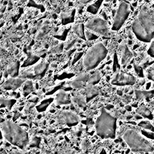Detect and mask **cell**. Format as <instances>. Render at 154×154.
<instances>
[{
    "mask_svg": "<svg viewBox=\"0 0 154 154\" xmlns=\"http://www.w3.org/2000/svg\"><path fill=\"white\" fill-rule=\"evenodd\" d=\"M138 126L147 130H150L152 131H153V126L150 124V122H147V121H141L138 123Z\"/></svg>",
    "mask_w": 154,
    "mask_h": 154,
    "instance_id": "cb8c5ba5",
    "label": "cell"
},
{
    "mask_svg": "<svg viewBox=\"0 0 154 154\" xmlns=\"http://www.w3.org/2000/svg\"><path fill=\"white\" fill-rule=\"evenodd\" d=\"M16 100L14 99H0V105L3 107H6L8 109H11L13 105L15 103Z\"/></svg>",
    "mask_w": 154,
    "mask_h": 154,
    "instance_id": "ffe728a7",
    "label": "cell"
},
{
    "mask_svg": "<svg viewBox=\"0 0 154 154\" xmlns=\"http://www.w3.org/2000/svg\"><path fill=\"white\" fill-rule=\"evenodd\" d=\"M55 100L58 105H67L70 103V99L69 93L61 90L56 94Z\"/></svg>",
    "mask_w": 154,
    "mask_h": 154,
    "instance_id": "5bb4252c",
    "label": "cell"
},
{
    "mask_svg": "<svg viewBox=\"0 0 154 154\" xmlns=\"http://www.w3.org/2000/svg\"><path fill=\"white\" fill-rule=\"evenodd\" d=\"M20 63L19 61L14 62L10 64L7 67V73L11 76V78H17L19 74Z\"/></svg>",
    "mask_w": 154,
    "mask_h": 154,
    "instance_id": "9a60e30c",
    "label": "cell"
},
{
    "mask_svg": "<svg viewBox=\"0 0 154 154\" xmlns=\"http://www.w3.org/2000/svg\"><path fill=\"white\" fill-rule=\"evenodd\" d=\"M121 64L122 65H126L132 59V54L125 44L121 46Z\"/></svg>",
    "mask_w": 154,
    "mask_h": 154,
    "instance_id": "4fadbf2b",
    "label": "cell"
},
{
    "mask_svg": "<svg viewBox=\"0 0 154 154\" xmlns=\"http://www.w3.org/2000/svg\"><path fill=\"white\" fill-rule=\"evenodd\" d=\"M137 112L140 115H141V116H143L144 117L150 119H152V117H153V116H152V114L151 111L147 107H146L145 106L142 105V106H140L137 109Z\"/></svg>",
    "mask_w": 154,
    "mask_h": 154,
    "instance_id": "ac0fdd59",
    "label": "cell"
},
{
    "mask_svg": "<svg viewBox=\"0 0 154 154\" xmlns=\"http://www.w3.org/2000/svg\"><path fill=\"white\" fill-rule=\"evenodd\" d=\"M135 94L138 99H150L152 98L153 96V91H140L137 90L135 91Z\"/></svg>",
    "mask_w": 154,
    "mask_h": 154,
    "instance_id": "d6986e66",
    "label": "cell"
},
{
    "mask_svg": "<svg viewBox=\"0 0 154 154\" xmlns=\"http://www.w3.org/2000/svg\"><path fill=\"white\" fill-rule=\"evenodd\" d=\"M53 99L52 98H49L48 99H46L45 100H43V102H42V103L37 107V109L38 111H45L47 106L49 105V103L52 102Z\"/></svg>",
    "mask_w": 154,
    "mask_h": 154,
    "instance_id": "603a6c76",
    "label": "cell"
},
{
    "mask_svg": "<svg viewBox=\"0 0 154 154\" xmlns=\"http://www.w3.org/2000/svg\"><path fill=\"white\" fill-rule=\"evenodd\" d=\"M62 117L65 123L69 126L76 125L79 122L78 117L73 112L70 111H63Z\"/></svg>",
    "mask_w": 154,
    "mask_h": 154,
    "instance_id": "7c38bea8",
    "label": "cell"
},
{
    "mask_svg": "<svg viewBox=\"0 0 154 154\" xmlns=\"http://www.w3.org/2000/svg\"><path fill=\"white\" fill-rule=\"evenodd\" d=\"M0 129L3 137L12 145L20 149H24L28 145V133L15 123L10 120L4 121L0 125Z\"/></svg>",
    "mask_w": 154,
    "mask_h": 154,
    "instance_id": "7a4b0ae2",
    "label": "cell"
},
{
    "mask_svg": "<svg viewBox=\"0 0 154 154\" xmlns=\"http://www.w3.org/2000/svg\"><path fill=\"white\" fill-rule=\"evenodd\" d=\"M99 94V89L97 87L95 86H93V85L89 84L87 87L86 90V96L87 100H90L91 98L94 97L95 96Z\"/></svg>",
    "mask_w": 154,
    "mask_h": 154,
    "instance_id": "2e32d148",
    "label": "cell"
},
{
    "mask_svg": "<svg viewBox=\"0 0 154 154\" xmlns=\"http://www.w3.org/2000/svg\"><path fill=\"white\" fill-rule=\"evenodd\" d=\"M25 79L22 78H10L3 83L2 87L5 90H15L24 82Z\"/></svg>",
    "mask_w": 154,
    "mask_h": 154,
    "instance_id": "9c48e42d",
    "label": "cell"
},
{
    "mask_svg": "<svg viewBox=\"0 0 154 154\" xmlns=\"http://www.w3.org/2000/svg\"><path fill=\"white\" fill-rule=\"evenodd\" d=\"M100 79V74L99 72H95L91 76L89 77L88 82L90 85H94L97 83Z\"/></svg>",
    "mask_w": 154,
    "mask_h": 154,
    "instance_id": "44dd1931",
    "label": "cell"
},
{
    "mask_svg": "<svg viewBox=\"0 0 154 154\" xmlns=\"http://www.w3.org/2000/svg\"><path fill=\"white\" fill-rule=\"evenodd\" d=\"M74 32L81 38L85 39V33L84 30V25L82 23H77L73 26Z\"/></svg>",
    "mask_w": 154,
    "mask_h": 154,
    "instance_id": "e0dca14e",
    "label": "cell"
},
{
    "mask_svg": "<svg viewBox=\"0 0 154 154\" xmlns=\"http://www.w3.org/2000/svg\"><path fill=\"white\" fill-rule=\"evenodd\" d=\"M107 53L108 50L102 43H97L92 46L87 51L83 60L85 69L90 70L96 68L106 57Z\"/></svg>",
    "mask_w": 154,
    "mask_h": 154,
    "instance_id": "5b68a950",
    "label": "cell"
},
{
    "mask_svg": "<svg viewBox=\"0 0 154 154\" xmlns=\"http://www.w3.org/2000/svg\"><path fill=\"white\" fill-rule=\"evenodd\" d=\"M1 17H2V15H0V27H1V26H2V25H3V23H4V22L1 20Z\"/></svg>",
    "mask_w": 154,
    "mask_h": 154,
    "instance_id": "83f0119b",
    "label": "cell"
},
{
    "mask_svg": "<svg viewBox=\"0 0 154 154\" xmlns=\"http://www.w3.org/2000/svg\"><path fill=\"white\" fill-rule=\"evenodd\" d=\"M47 63L45 62H40L34 66L32 70V72H30L28 70L25 72V76L27 77H31L33 76H40L42 73H43L47 68Z\"/></svg>",
    "mask_w": 154,
    "mask_h": 154,
    "instance_id": "30bf717a",
    "label": "cell"
},
{
    "mask_svg": "<svg viewBox=\"0 0 154 154\" xmlns=\"http://www.w3.org/2000/svg\"><path fill=\"white\" fill-rule=\"evenodd\" d=\"M97 134L102 138H114L116 130V119L106 111L101 109L100 116L96 122Z\"/></svg>",
    "mask_w": 154,
    "mask_h": 154,
    "instance_id": "3957f363",
    "label": "cell"
},
{
    "mask_svg": "<svg viewBox=\"0 0 154 154\" xmlns=\"http://www.w3.org/2000/svg\"><path fill=\"white\" fill-rule=\"evenodd\" d=\"M2 137H3V136H2V132H1V131L0 129V140L1 139H2Z\"/></svg>",
    "mask_w": 154,
    "mask_h": 154,
    "instance_id": "f1b7e54d",
    "label": "cell"
},
{
    "mask_svg": "<svg viewBox=\"0 0 154 154\" xmlns=\"http://www.w3.org/2000/svg\"><path fill=\"white\" fill-rule=\"evenodd\" d=\"M148 54L152 57H153L154 56V48H153V42H152L151 45L149 48V49L148 50Z\"/></svg>",
    "mask_w": 154,
    "mask_h": 154,
    "instance_id": "484cf974",
    "label": "cell"
},
{
    "mask_svg": "<svg viewBox=\"0 0 154 154\" xmlns=\"http://www.w3.org/2000/svg\"><path fill=\"white\" fill-rule=\"evenodd\" d=\"M135 82V78L131 75L123 72L116 73L111 79V83L117 85H133Z\"/></svg>",
    "mask_w": 154,
    "mask_h": 154,
    "instance_id": "ba28073f",
    "label": "cell"
},
{
    "mask_svg": "<svg viewBox=\"0 0 154 154\" xmlns=\"http://www.w3.org/2000/svg\"><path fill=\"white\" fill-rule=\"evenodd\" d=\"M38 144H39V140H38V138H34V139L32 140L31 144H30V146H37Z\"/></svg>",
    "mask_w": 154,
    "mask_h": 154,
    "instance_id": "4316f807",
    "label": "cell"
},
{
    "mask_svg": "<svg viewBox=\"0 0 154 154\" xmlns=\"http://www.w3.org/2000/svg\"><path fill=\"white\" fill-rule=\"evenodd\" d=\"M129 13L130 7L129 4L125 1H122L117 10L112 29L114 31L119 30L128 17Z\"/></svg>",
    "mask_w": 154,
    "mask_h": 154,
    "instance_id": "52a82bcc",
    "label": "cell"
},
{
    "mask_svg": "<svg viewBox=\"0 0 154 154\" xmlns=\"http://www.w3.org/2000/svg\"><path fill=\"white\" fill-rule=\"evenodd\" d=\"M123 138L132 152L142 153L153 150L152 144L135 130H126L123 135Z\"/></svg>",
    "mask_w": 154,
    "mask_h": 154,
    "instance_id": "277c9868",
    "label": "cell"
},
{
    "mask_svg": "<svg viewBox=\"0 0 154 154\" xmlns=\"http://www.w3.org/2000/svg\"><path fill=\"white\" fill-rule=\"evenodd\" d=\"M2 76V72H1V70H0V81H1V79Z\"/></svg>",
    "mask_w": 154,
    "mask_h": 154,
    "instance_id": "f546056e",
    "label": "cell"
},
{
    "mask_svg": "<svg viewBox=\"0 0 154 154\" xmlns=\"http://www.w3.org/2000/svg\"><path fill=\"white\" fill-rule=\"evenodd\" d=\"M85 27L103 36L108 37L109 35L107 22L105 20L102 18L93 17L89 19L85 24Z\"/></svg>",
    "mask_w": 154,
    "mask_h": 154,
    "instance_id": "8992f818",
    "label": "cell"
},
{
    "mask_svg": "<svg viewBox=\"0 0 154 154\" xmlns=\"http://www.w3.org/2000/svg\"><path fill=\"white\" fill-rule=\"evenodd\" d=\"M33 89V86H32V83L30 81H27L25 82L23 89V95L24 96H27L29 94L32 90Z\"/></svg>",
    "mask_w": 154,
    "mask_h": 154,
    "instance_id": "7402d4cb",
    "label": "cell"
},
{
    "mask_svg": "<svg viewBox=\"0 0 154 154\" xmlns=\"http://www.w3.org/2000/svg\"><path fill=\"white\" fill-rule=\"evenodd\" d=\"M137 38L144 42H150L154 36V11L152 8L143 5L132 25Z\"/></svg>",
    "mask_w": 154,
    "mask_h": 154,
    "instance_id": "6da1fadb",
    "label": "cell"
},
{
    "mask_svg": "<svg viewBox=\"0 0 154 154\" xmlns=\"http://www.w3.org/2000/svg\"><path fill=\"white\" fill-rule=\"evenodd\" d=\"M89 75L86 73H83L79 75L72 82V86L75 88H83L85 84L88 81Z\"/></svg>",
    "mask_w": 154,
    "mask_h": 154,
    "instance_id": "8fae6325",
    "label": "cell"
},
{
    "mask_svg": "<svg viewBox=\"0 0 154 154\" xmlns=\"http://www.w3.org/2000/svg\"><path fill=\"white\" fill-rule=\"evenodd\" d=\"M74 101L79 106L81 107H84L85 106V102L84 101V100L83 99H82L81 97H75L74 98Z\"/></svg>",
    "mask_w": 154,
    "mask_h": 154,
    "instance_id": "d4e9b609",
    "label": "cell"
}]
</instances>
